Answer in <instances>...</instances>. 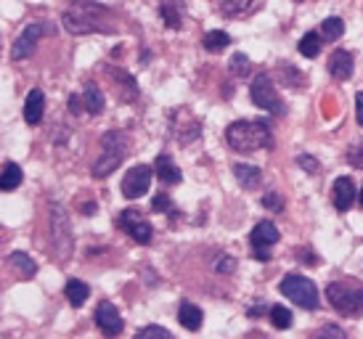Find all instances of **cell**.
I'll return each mask as SVG.
<instances>
[{
	"label": "cell",
	"instance_id": "6da1fadb",
	"mask_svg": "<svg viewBox=\"0 0 363 339\" xmlns=\"http://www.w3.org/2000/svg\"><path fill=\"white\" fill-rule=\"evenodd\" d=\"M114 21V11L101 6V3H93V0H77L74 6L64 11L61 24L69 35H114L117 24Z\"/></svg>",
	"mask_w": 363,
	"mask_h": 339
},
{
	"label": "cell",
	"instance_id": "7a4b0ae2",
	"mask_svg": "<svg viewBox=\"0 0 363 339\" xmlns=\"http://www.w3.org/2000/svg\"><path fill=\"white\" fill-rule=\"evenodd\" d=\"M225 140L233 151L239 154H252L273 146V135L268 122L262 120H239L225 128Z\"/></svg>",
	"mask_w": 363,
	"mask_h": 339
},
{
	"label": "cell",
	"instance_id": "3957f363",
	"mask_svg": "<svg viewBox=\"0 0 363 339\" xmlns=\"http://www.w3.org/2000/svg\"><path fill=\"white\" fill-rule=\"evenodd\" d=\"M130 154V138L122 130H109L101 138V157L93 165V178H109Z\"/></svg>",
	"mask_w": 363,
	"mask_h": 339
},
{
	"label": "cell",
	"instance_id": "277c9868",
	"mask_svg": "<svg viewBox=\"0 0 363 339\" xmlns=\"http://www.w3.org/2000/svg\"><path fill=\"white\" fill-rule=\"evenodd\" d=\"M326 299L340 316L355 318L363 313V287L353 281H332L326 287Z\"/></svg>",
	"mask_w": 363,
	"mask_h": 339
},
{
	"label": "cell",
	"instance_id": "5b68a950",
	"mask_svg": "<svg viewBox=\"0 0 363 339\" xmlns=\"http://www.w3.org/2000/svg\"><path fill=\"white\" fill-rule=\"evenodd\" d=\"M279 291L303 310H318V305H321L315 284L311 279H305V276H297V273H286L281 284H279Z\"/></svg>",
	"mask_w": 363,
	"mask_h": 339
},
{
	"label": "cell",
	"instance_id": "8992f818",
	"mask_svg": "<svg viewBox=\"0 0 363 339\" xmlns=\"http://www.w3.org/2000/svg\"><path fill=\"white\" fill-rule=\"evenodd\" d=\"M250 96H252V104L262 111H271L276 117H284L286 114V106H284V99L279 96V90L273 85L271 74L260 72L257 77L250 85Z\"/></svg>",
	"mask_w": 363,
	"mask_h": 339
},
{
	"label": "cell",
	"instance_id": "52a82bcc",
	"mask_svg": "<svg viewBox=\"0 0 363 339\" xmlns=\"http://www.w3.org/2000/svg\"><path fill=\"white\" fill-rule=\"evenodd\" d=\"M51 236H53V247L61 255V260H67L72 255V247H74V239H72V228H69V218H67V210L53 201L51 207ZM56 255V257H59Z\"/></svg>",
	"mask_w": 363,
	"mask_h": 339
},
{
	"label": "cell",
	"instance_id": "ba28073f",
	"mask_svg": "<svg viewBox=\"0 0 363 339\" xmlns=\"http://www.w3.org/2000/svg\"><path fill=\"white\" fill-rule=\"evenodd\" d=\"M170 130L178 143H191V140L202 135V120L191 109L181 106V109H175L170 114Z\"/></svg>",
	"mask_w": 363,
	"mask_h": 339
},
{
	"label": "cell",
	"instance_id": "9c48e42d",
	"mask_svg": "<svg viewBox=\"0 0 363 339\" xmlns=\"http://www.w3.org/2000/svg\"><path fill=\"white\" fill-rule=\"evenodd\" d=\"M51 32H53L51 21H35V24H30V27L16 38V43H13L11 59L21 61V59H27V56H32V50L38 48V43H40L43 35H51Z\"/></svg>",
	"mask_w": 363,
	"mask_h": 339
},
{
	"label": "cell",
	"instance_id": "30bf717a",
	"mask_svg": "<svg viewBox=\"0 0 363 339\" xmlns=\"http://www.w3.org/2000/svg\"><path fill=\"white\" fill-rule=\"evenodd\" d=\"M120 226L133 241H138V244H152L154 228H152V223L143 218L141 210H133V207L130 210H122L120 212Z\"/></svg>",
	"mask_w": 363,
	"mask_h": 339
},
{
	"label": "cell",
	"instance_id": "8fae6325",
	"mask_svg": "<svg viewBox=\"0 0 363 339\" xmlns=\"http://www.w3.org/2000/svg\"><path fill=\"white\" fill-rule=\"evenodd\" d=\"M279 239H281V233H279V228L273 226L271 220H260L252 228V233H250V241H252L255 247V257L260 260V262H268L271 260V247Z\"/></svg>",
	"mask_w": 363,
	"mask_h": 339
},
{
	"label": "cell",
	"instance_id": "7c38bea8",
	"mask_svg": "<svg viewBox=\"0 0 363 339\" xmlns=\"http://www.w3.org/2000/svg\"><path fill=\"white\" fill-rule=\"evenodd\" d=\"M152 175H154V167H149V165H135V167H130L128 175L122 178V196H128V199L143 196L149 191V186H152Z\"/></svg>",
	"mask_w": 363,
	"mask_h": 339
},
{
	"label": "cell",
	"instance_id": "4fadbf2b",
	"mask_svg": "<svg viewBox=\"0 0 363 339\" xmlns=\"http://www.w3.org/2000/svg\"><path fill=\"white\" fill-rule=\"evenodd\" d=\"M96 326H99L101 334H106V337L122 334V326H125V323H122V316L109 299H101V302H99V308H96Z\"/></svg>",
	"mask_w": 363,
	"mask_h": 339
},
{
	"label": "cell",
	"instance_id": "5bb4252c",
	"mask_svg": "<svg viewBox=\"0 0 363 339\" xmlns=\"http://www.w3.org/2000/svg\"><path fill=\"white\" fill-rule=\"evenodd\" d=\"M332 201L340 212H347L355 201V183L350 178H337L332 186Z\"/></svg>",
	"mask_w": 363,
	"mask_h": 339
},
{
	"label": "cell",
	"instance_id": "9a60e30c",
	"mask_svg": "<svg viewBox=\"0 0 363 339\" xmlns=\"http://www.w3.org/2000/svg\"><path fill=\"white\" fill-rule=\"evenodd\" d=\"M45 114V93L40 88H32L24 101V122L27 125H40Z\"/></svg>",
	"mask_w": 363,
	"mask_h": 339
},
{
	"label": "cell",
	"instance_id": "2e32d148",
	"mask_svg": "<svg viewBox=\"0 0 363 339\" xmlns=\"http://www.w3.org/2000/svg\"><path fill=\"white\" fill-rule=\"evenodd\" d=\"M109 77L114 80V90L122 101L138 99V85L133 80V74H128L125 70H117V67H109Z\"/></svg>",
	"mask_w": 363,
	"mask_h": 339
},
{
	"label": "cell",
	"instance_id": "e0dca14e",
	"mask_svg": "<svg viewBox=\"0 0 363 339\" xmlns=\"http://www.w3.org/2000/svg\"><path fill=\"white\" fill-rule=\"evenodd\" d=\"M154 172H157V178L164 183V186H178L183 180L181 170H178V165L172 162L170 154H160L157 157V162H154Z\"/></svg>",
	"mask_w": 363,
	"mask_h": 339
},
{
	"label": "cell",
	"instance_id": "ac0fdd59",
	"mask_svg": "<svg viewBox=\"0 0 363 339\" xmlns=\"http://www.w3.org/2000/svg\"><path fill=\"white\" fill-rule=\"evenodd\" d=\"M329 74L334 80H350L353 74V56L347 50H334L329 56Z\"/></svg>",
	"mask_w": 363,
	"mask_h": 339
},
{
	"label": "cell",
	"instance_id": "d6986e66",
	"mask_svg": "<svg viewBox=\"0 0 363 339\" xmlns=\"http://www.w3.org/2000/svg\"><path fill=\"white\" fill-rule=\"evenodd\" d=\"M160 16L162 24L170 30H181L183 24V3L181 0H160Z\"/></svg>",
	"mask_w": 363,
	"mask_h": 339
},
{
	"label": "cell",
	"instance_id": "ffe728a7",
	"mask_svg": "<svg viewBox=\"0 0 363 339\" xmlns=\"http://www.w3.org/2000/svg\"><path fill=\"white\" fill-rule=\"evenodd\" d=\"M202 310L196 308L194 302H183L181 310H178V321L186 331H199L202 329Z\"/></svg>",
	"mask_w": 363,
	"mask_h": 339
},
{
	"label": "cell",
	"instance_id": "44dd1931",
	"mask_svg": "<svg viewBox=\"0 0 363 339\" xmlns=\"http://www.w3.org/2000/svg\"><path fill=\"white\" fill-rule=\"evenodd\" d=\"M64 294H67V299H69L72 308H80V305H85V302H88V297H91V287H88L85 281H80V279H72V281H67V289H64Z\"/></svg>",
	"mask_w": 363,
	"mask_h": 339
},
{
	"label": "cell",
	"instance_id": "7402d4cb",
	"mask_svg": "<svg viewBox=\"0 0 363 339\" xmlns=\"http://www.w3.org/2000/svg\"><path fill=\"white\" fill-rule=\"evenodd\" d=\"M11 268L16 270V276H21V279H32L35 273H38V262L30 257V255H24V252H11Z\"/></svg>",
	"mask_w": 363,
	"mask_h": 339
},
{
	"label": "cell",
	"instance_id": "603a6c76",
	"mask_svg": "<svg viewBox=\"0 0 363 339\" xmlns=\"http://www.w3.org/2000/svg\"><path fill=\"white\" fill-rule=\"evenodd\" d=\"M21 180H24V172L16 162H6V167H3V178H0V189L6 191H16L21 186Z\"/></svg>",
	"mask_w": 363,
	"mask_h": 339
},
{
	"label": "cell",
	"instance_id": "cb8c5ba5",
	"mask_svg": "<svg viewBox=\"0 0 363 339\" xmlns=\"http://www.w3.org/2000/svg\"><path fill=\"white\" fill-rule=\"evenodd\" d=\"M82 101H85V109L88 114H101L104 111V96L96 82H85V93H82Z\"/></svg>",
	"mask_w": 363,
	"mask_h": 339
},
{
	"label": "cell",
	"instance_id": "d4e9b609",
	"mask_svg": "<svg viewBox=\"0 0 363 339\" xmlns=\"http://www.w3.org/2000/svg\"><path fill=\"white\" fill-rule=\"evenodd\" d=\"M233 175H236L242 189H255L260 183V167H255V165H236Z\"/></svg>",
	"mask_w": 363,
	"mask_h": 339
},
{
	"label": "cell",
	"instance_id": "484cf974",
	"mask_svg": "<svg viewBox=\"0 0 363 339\" xmlns=\"http://www.w3.org/2000/svg\"><path fill=\"white\" fill-rule=\"evenodd\" d=\"M228 43H231V38H228L225 32L212 30V32H207V35H204L202 45H204V50H210V53H220V50L228 48Z\"/></svg>",
	"mask_w": 363,
	"mask_h": 339
},
{
	"label": "cell",
	"instance_id": "4316f807",
	"mask_svg": "<svg viewBox=\"0 0 363 339\" xmlns=\"http://www.w3.org/2000/svg\"><path fill=\"white\" fill-rule=\"evenodd\" d=\"M300 53H303L305 59H315V56L321 53V35H318V32H308V35H303V40H300Z\"/></svg>",
	"mask_w": 363,
	"mask_h": 339
},
{
	"label": "cell",
	"instance_id": "83f0119b",
	"mask_svg": "<svg viewBox=\"0 0 363 339\" xmlns=\"http://www.w3.org/2000/svg\"><path fill=\"white\" fill-rule=\"evenodd\" d=\"M268 318H271V323L276 329L286 331L292 326V310H286L284 305H273V308L268 310Z\"/></svg>",
	"mask_w": 363,
	"mask_h": 339
},
{
	"label": "cell",
	"instance_id": "f1b7e54d",
	"mask_svg": "<svg viewBox=\"0 0 363 339\" xmlns=\"http://www.w3.org/2000/svg\"><path fill=\"white\" fill-rule=\"evenodd\" d=\"M321 35L326 40H340L345 35V21L340 16H329V19L321 24Z\"/></svg>",
	"mask_w": 363,
	"mask_h": 339
},
{
	"label": "cell",
	"instance_id": "f546056e",
	"mask_svg": "<svg viewBox=\"0 0 363 339\" xmlns=\"http://www.w3.org/2000/svg\"><path fill=\"white\" fill-rule=\"evenodd\" d=\"M255 0H223L220 3V11L225 16H242L244 11L252 9Z\"/></svg>",
	"mask_w": 363,
	"mask_h": 339
},
{
	"label": "cell",
	"instance_id": "4dcf8cb0",
	"mask_svg": "<svg viewBox=\"0 0 363 339\" xmlns=\"http://www.w3.org/2000/svg\"><path fill=\"white\" fill-rule=\"evenodd\" d=\"M152 210L162 212V215H170V218L178 215V210H175V204H172V199H170V194H157L152 201Z\"/></svg>",
	"mask_w": 363,
	"mask_h": 339
},
{
	"label": "cell",
	"instance_id": "1f68e13d",
	"mask_svg": "<svg viewBox=\"0 0 363 339\" xmlns=\"http://www.w3.org/2000/svg\"><path fill=\"white\" fill-rule=\"evenodd\" d=\"M250 59L244 56V53H233V59H231V72L236 74V77H250Z\"/></svg>",
	"mask_w": 363,
	"mask_h": 339
},
{
	"label": "cell",
	"instance_id": "d6a6232c",
	"mask_svg": "<svg viewBox=\"0 0 363 339\" xmlns=\"http://www.w3.org/2000/svg\"><path fill=\"white\" fill-rule=\"evenodd\" d=\"M347 165L355 170H363V138L347 149Z\"/></svg>",
	"mask_w": 363,
	"mask_h": 339
},
{
	"label": "cell",
	"instance_id": "836d02e7",
	"mask_svg": "<svg viewBox=\"0 0 363 339\" xmlns=\"http://www.w3.org/2000/svg\"><path fill=\"white\" fill-rule=\"evenodd\" d=\"M215 273H220V276H228V273H233L236 270V260L228 257V255H218V260H215Z\"/></svg>",
	"mask_w": 363,
	"mask_h": 339
},
{
	"label": "cell",
	"instance_id": "e575fe53",
	"mask_svg": "<svg viewBox=\"0 0 363 339\" xmlns=\"http://www.w3.org/2000/svg\"><path fill=\"white\" fill-rule=\"evenodd\" d=\"M297 165H300L308 175H318V172H321V165H318V160H315V157H311V154H300V157H297Z\"/></svg>",
	"mask_w": 363,
	"mask_h": 339
},
{
	"label": "cell",
	"instance_id": "d590c367",
	"mask_svg": "<svg viewBox=\"0 0 363 339\" xmlns=\"http://www.w3.org/2000/svg\"><path fill=\"white\" fill-rule=\"evenodd\" d=\"M262 207L271 212H284V199L276 194V191H271V194H265L262 196Z\"/></svg>",
	"mask_w": 363,
	"mask_h": 339
},
{
	"label": "cell",
	"instance_id": "8d00e7d4",
	"mask_svg": "<svg viewBox=\"0 0 363 339\" xmlns=\"http://www.w3.org/2000/svg\"><path fill=\"white\" fill-rule=\"evenodd\" d=\"M138 339H146V337H162V339H172V334L167 329H162V326H146V329H138L135 334Z\"/></svg>",
	"mask_w": 363,
	"mask_h": 339
},
{
	"label": "cell",
	"instance_id": "74e56055",
	"mask_svg": "<svg viewBox=\"0 0 363 339\" xmlns=\"http://www.w3.org/2000/svg\"><path fill=\"white\" fill-rule=\"evenodd\" d=\"M297 260H300L303 265H318V255H315V250H311V247H300V250H297Z\"/></svg>",
	"mask_w": 363,
	"mask_h": 339
},
{
	"label": "cell",
	"instance_id": "f35d334b",
	"mask_svg": "<svg viewBox=\"0 0 363 339\" xmlns=\"http://www.w3.org/2000/svg\"><path fill=\"white\" fill-rule=\"evenodd\" d=\"M318 337H340V339H345L347 334H345L340 326H323V329L318 331Z\"/></svg>",
	"mask_w": 363,
	"mask_h": 339
},
{
	"label": "cell",
	"instance_id": "ab89813d",
	"mask_svg": "<svg viewBox=\"0 0 363 339\" xmlns=\"http://www.w3.org/2000/svg\"><path fill=\"white\" fill-rule=\"evenodd\" d=\"M82 106H85V101H80V96H69V111L72 114H80Z\"/></svg>",
	"mask_w": 363,
	"mask_h": 339
},
{
	"label": "cell",
	"instance_id": "60d3db41",
	"mask_svg": "<svg viewBox=\"0 0 363 339\" xmlns=\"http://www.w3.org/2000/svg\"><path fill=\"white\" fill-rule=\"evenodd\" d=\"M355 109H358V125L363 128V93L355 96Z\"/></svg>",
	"mask_w": 363,
	"mask_h": 339
},
{
	"label": "cell",
	"instance_id": "b9f144b4",
	"mask_svg": "<svg viewBox=\"0 0 363 339\" xmlns=\"http://www.w3.org/2000/svg\"><path fill=\"white\" fill-rule=\"evenodd\" d=\"M80 210H82V215H88V218H91V215H96V204H93V201H82Z\"/></svg>",
	"mask_w": 363,
	"mask_h": 339
},
{
	"label": "cell",
	"instance_id": "7bdbcfd3",
	"mask_svg": "<svg viewBox=\"0 0 363 339\" xmlns=\"http://www.w3.org/2000/svg\"><path fill=\"white\" fill-rule=\"evenodd\" d=\"M262 313H265V308H262V305H255V308L247 310V316H250V318H257V316H262Z\"/></svg>",
	"mask_w": 363,
	"mask_h": 339
},
{
	"label": "cell",
	"instance_id": "ee69618b",
	"mask_svg": "<svg viewBox=\"0 0 363 339\" xmlns=\"http://www.w3.org/2000/svg\"><path fill=\"white\" fill-rule=\"evenodd\" d=\"M358 201H361V207H363V189L358 191Z\"/></svg>",
	"mask_w": 363,
	"mask_h": 339
},
{
	"label": "cell",
	"instance_id": "f6af8a7d",
	"mask_svg": "<svg viewBox=\"0 0 363 339\" xmlns=\"http://www.w3.org/2000/svg\"><path fill=\"white\" fill-rule=\"evenodd\" d=\"M294 3H303V0H294Z\"/></svg>",
	"mask_w": 363,
	"mask_h": 339
}]
</instances>
